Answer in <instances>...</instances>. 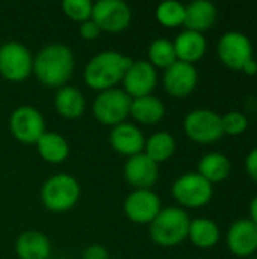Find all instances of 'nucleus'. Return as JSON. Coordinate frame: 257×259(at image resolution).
<instances>
[{"mask_svg":"<svg viewBox=\"0 0 257 259\" xmlns=\"http://www.w3.org/2000/svg\"><path fill=\"white\" fill-rule=\"evenodd\" d=\"M132 58L117 50H105L92 56L83 70L85 83L101 93L111 88H117L132 64Z\"/></svg>","mask_w":257,"mask_h":259,"instance_id":"2","label":"nucleus"},{"mask_svg":"<svg viewBox=\"0 0 257 259\" xmlns=\"http://www.w3.org/2000/svg\"><path fill=\"white\" fill-rule=\"evenodd\" d=\"M33 73V56L18 41L0 46V76L9 82H23Z\"/></svg>","mask_w":257,"mask_h":259,"instance_id":"7","label":"nucleus"},{"mask_svg":"<svg viewBox=\"0 0 257 259\" xmlns=\"http://www.w3.org/2000/svg\"><path fill=\"white\" fill-rule=\"evenodd\" d=\"M247 76H256L257 74V61L254 58H251L250 61H247L244 64V67L241 68Z\"/></svg>","mask_w":257,"mask_h":259,"instance_id":"34","label":"nucleus"},{"mask_svg":"<svg viewBox=\"0 0 257 259\" xmlns=\"http://www.w3.org/2000/svg\"><path fill=\"white\" fill-rule=\"evenodd\" d=\"M189 215L177 206L162 208L150 223V238L161 247H174L188 238Z\"/></svg>","mask_w":257,"mask_h":259,"instance_id":"3","label":"nucleus"},{"mask_svg":"<svg viewBox=\"0 0 257 259\" xmlns=\"http://www.w3.org/2000/svg\"><path fill=\"white\" fill-rule=\"evenodd\" d=\"M109 143L117 153L130 158L144 152L145 137L136 124L124 121L112 127L109 134Z\"/></svg>","mask_w":257,"mask_h":259,"instance_id":"17","label":"nucleus"},{"mask_svg":"<svg viewBox=\"0 0 257 259\" xmlns=\"http://www.w3.org/2000/svg\"><path fill=\"white\" fill-rule=\"evenodd\" d=\"M174 152H176V140L167 131L156 132L148 140H145L144 153L158 165L161 162L168 161L174 155Z\"/></svg>","mask_w":257,"mask_h":259,"instance_id":"26","label":"nucleus"},{"mask_svg":"<svg viewBox=\"0 0 257 259\" xmlns=\"http://www.w3.org/2000/svg\"><path fill=\"white\" fill-rule=\"evenodd\" d=\"M245 170L250 175V178L257 182V147L253 149L247 155V158H245Z\"/></svg>","mask_w":257,"mask_h":259,"instance_id":"33","label":"nucleus"},{"mask_svg":"<svg viewBox=\"0 0 257 259\" xmlns=\"http://www.w3.org/2000/svg\"><path fill=\"white\" fill-rule=\"evenodd\" d=\"M250 220L254 223V225H257V196L251 200V203H250Z\"/></svg>","mask_w":257,"mask_h":259,"instance_id":"35","label":"nucleus"},{"mask_svg":"<svg viewBox=\"0 0 257 259\" xmlns=\"http://www.w3.org/2000/svg\"><path fill=\"white\" fill-rule=\"evenodd\" d=\"M223 123V132L227 135H241L248 129V118L245 114L239 111H230L226 115L221 117Z\"/></svg>","mask_w":257,"mask_h":259,"instance_id":"30","label":"nucleus"},{"mask_svg":"<svg viewBox=\"0 0 257 259\" xmlns=\"http://www.w3.org/2000/svg\"><path fill=\"white\" fill-rule=\"evenodd\" d=\"M39 156L48 164H62L70 155L67 140L58 132H45L36 143Z\"/></svg>","mask_w":257,"mask_h":259,"instance_id":"23","label":"nucleus"},{"mask_svg":"<svg viewBox=\"0 0 257 259\" xmlns=\"http://www.w3.org/2000/svg\"><path fill=\"white\" fill-rule=\"evenodd\" d=\"M164 88L173 97H186L189 96L198 82L197 68L192 64L176 61L173 65L165 68L164 77Z\"/></svg>","mask_w":257,"mask_h":259,"instance_id":"14","label":"nucleus"},{"mask_svg":"<svg viewBox=\"0 0 257 259\" xmlns=\"http://www.w3.org/2000/svg\"><path fill=\"white\" fill-rule=\"evenodd\" d=\"M130 105L132 97L123 88H111L98 93L92 103V114L98 123L115 127L130 115Z\"/></svg>","mask_w":257,"mask_h":259,"instance_id":"5","label":"nucleus"},{"mask_svg":"<svg viewBox=\"0 0 257 259\" xmlns=\"http://www.w3.org/2000/svg\"><path fill=\"white\" fill-rule=\"evenodd\" d=\"M217 20V8L209 0H195L185 6L183 26L188 30L200 32L211 29Z\"/></svg>","mask_w":257,"mask_h":259,"instance_id":"20","label":"nucleus"},{"mask_svg":"<svg viewBox=\"0 0 257 259\" xmlns=\"http://www.w3.org/2000/svg\"><path fill=\"white\" fill-rule=\"evenodd\" d=\"M80 199V185L77 179L67 173L50 176L41 188V202L52 212H67L73 209Z\"/></svg>","mask_w":257,"mask_h":259,"instance_id":"4","label":"nucleus"},{"mask_svg":"<svg viewBox=\"0 0 257 259\" xmlns=\"http://www.w3.org/2000/svg\"><path fill=\"white\" fill-rule=\"evenodd\" d=\"M91 20L101 32L118 33L129 27L132 11L123 0H98L92 5Z\"/></svg>","mask_w":257,"mask_h":259,"instance_id":"10","label":"nucleus"},{"mask_svg":"<svg viewBox=\"0 0 257 259\" xmlns=\"http://www.w3.org/2000/svg\"><path fill=\"white\" fill-rule=\"evenodd\" d=\"M171 194L180 206L195 209L206 206L211 202L214 190L212 184L208 182L201 175L185 173L174 181Z\"/></svg>","mask_w":257,"mask_h":259,"instance_id":"6","label":"nucleus"},{"mask_svg":"<svg viewBox=\"0 0 257 259\" xmlns=\"http://www.w3.org/2000/svg\"><path fill=\"white\" fill-rule=\"evenodd\" d=\"M126 217L138 225H150L161 212L162 205L159 196L151 190H133L123 205Z\"/></svg>","mask_w":257,"mask_h":259,"instance_id":"12","label":"nucleus"},{"mask_svg":"<svg viewBox=\"0 0 257 259\" xmlns=\"http://www.w3.org/2000/svg\"><path fill=\"white\" fill-rule=\"evenodd\" d=\"M79 33H80V38L82 39H85V41H94V39H97L100 36L101 30L98 29V26L92 20H86V21L80 23Z\"/></svg>","mask_w":257,"mask_h":259,"instance_id":"31","label":"nucleus"},{"mask_svg":"<svg viewBox=\"0 0 257 259\" xmlns=\"http://www.w3.org/2000/svg\"><path fill=\"white\" fill-rule=\"evenodd\" d=\"M232 170V164L224 153L209 152L198 162V175H201L208 182L218 184L229 178Z\"/></svg>","mask_w":257,"mask_h":259,"instance_id":"24","label":"nucleus"},{"mask_svg":"<svg viewBox=\"0 0 257 259\" xmlns=\"http://www.w3.org/2000/svg\"><path fill=\"white\" fill-rule=\"evenodd\" d=\"M155 14L164 27H177L185 21V5L177 0H165L156 6Z\"/></svg>","mask_w":257,"mask_h":259,"instance_id":"28","label":"nucleus"},{"mask_svg":"<svg viewBox=\"0 0 257 259\" xmlns=\"http://www.w3.org/2000/svg\"><path fill=\"white\" fill-rule=\"evenodd\" d=\"M229 250L239 256L247 258L257 252V225L250 219L235 222L227 231Z\"/></svg>","mask_w":257,"mask_h":259,"instance_id":"16","label":"nucleus"},{"mask_svg":"<svg viewBox=\"0 0 257 259\" xmlns=\"http://www.w3.org/2000/svg\"><path fill=\"white\" fill-rule=\"evenodd\" d=\"M173 46L176 50L177 61L188 62L192 65L197 61H200L208 50V41L203 36V33L188 30V29L180 32L176 36V39L173 41Z\"/></svg>","mask_w":257,"mask_h":259,"instance_id":"18","label":"nucleus"},{"mask_svg":"<svg viewBox=\"0 0 257 259\" xmlns=\"http://www.w3.org/2000/svg\"><path fill=\"white\" fill-rule=\"evenodd\" d=\"M74 70V53L62 42L44 46L33 58V74L48 88H61L71 77Z\"/></svg>","mask_w":257,"mask_h":259,"instance_id":"1","label":"nucleus"},{"mask_svg":"<svg viewBox=\"0 0 257 259\" xmlns=\"http://www.w3.org/2000/svg\"><path fill=\"white\" fill-rule=\"evenodd\" d=\"M92 5L94 3H91L89 0H64L62 11L70 20L83 23L86 20H91Z\"/></svg>","mask_w":257,"mask_h":259,"instance_id":"29","label":"nucleus"},{"mask_svg":"<svg viewBox=\"0 0 257 259\" xmlns=\"http://www.w3.org/2000/svg\"><path fill=\"white\" fill-rule=\"evenodd\" d=\"M18 259H48L52 244L45 234L39 231H26L15 241Z\"/></svg>","mask_w":257,"mask_h":259,"instance_id":"19","label":"nucleus"},{"mask_svg":"<svg viewBox=\"0 0 257 259\" xmlns=\"http://www.w3.org/2000/svg\"><path fill=\"white\" fill-rule=\"evenodd\" d=\"M82 259H109V253L103 246L91 244L82 252Z\"/></svg>","mask_w":257,"mask_h":259,"instance_id":"32","label":"nucleus"},{"mask_svg":"<svg viewBox=\"0 0 257 259\" xmlns=\"http://www.w3.org/2000/svg\"><path fill=\"white\" fill-rule=\"evenodd\" d=\"M130 115L139 124L153 126V124H158L164 118L165 106H164L162 100H159L153 94L132 99Z\"/></svg>","mask_w":257,"mask_h":259,"instance_id":"22","label":"nucleus"},{"mask_svg":"<svg viewBox=\"0 0 257 259\" xmlns=\"http://www.w3.org/2000/svg\"><path fill=\"white\" fill-rule=\"evenodd\" d=\"M177 61L174 46L170 39H155L148 47V62L155 68H168Z\"/></svg>","mask_w":257,"mask_h":259,"instance_id":"27","label":"nucleus"},{"mask_svg":"<svg viewBox=\"0 0 257 259\" xmlns=\"http://www.w3.org/2000/svg\"><path fill=\"white\" fill-rule=\"evenodd\" d=\"M183 131L188 138L203 144L215 143L224 135L221 115L204 108L194 109L185 117Z\"/></svg>","mask_w":257,"mask_h":259,"instance_id":"9","label":"nucleus"},{"mask_svg":"<svg viewBox=\"0 0 257 259\" xmlns=\"http://www.w3.org/2000/svg\"><path fill=\"white\" fill-rule=\"evenodd\" d=\"M188 238L194 246L200 249H211L220 241V228L214 220L198 217L191 220Z\"/></svg>","mask_w":257,"mask_h":259,"instance_id":"25","label":"nucleus"},{"mask_svg":"<svg viewBox=\"0 0 257 259\" xmlns=\"http://www.w3.org/2000/svg\"><path fill=\"white\" fill-rule=\"evenodd\" d=\"M254 259H257V258H254Z\"/></svg>","mask_w":257,"mask_h":259,"instance_id":"36","label":"nucleus"},{"mask_svg":"<svg viewBox=\"0 0 257 259\" xmlns=\"http://www.w3.org/2000/svg\"><path fill=\"white\" fill-rule=\"evenodd\" d=\"M217 52L220 61L226 67L232 70H241L244 64L253 58V44L245 33L230 30L220 38Z\"/></svg>","mask_w":257,"mask_h":259,"instance_id":"11","label":"nucleus"},{"mask_svg":"<svg viewBox=\"0 0 257 259\" xmlns=\"http://www.w3.org/2000/svg\"><path fill=\"white\" fill-rule=\"evenodd\" d=\"M9 131L12 137L23 144H36L47 132L42 114L30 105L18 106L9 117Z\"/></svg>","mask_w":257,"mask_h":259,"instance_id":"8","label":"nucleus"},{"mask_svg":"<svg viewBox=\"0 0 257 259\" xmlns=\"http://www.w3.org/2000/svg\"><path fill=\"white\" fill-rule=\"evenodd\" d=\"M85 97L80 93V90L74 87H61L58 88L55 94V109L56 112L67 118V120H76L83 115L85 112Z\"/></svg>","mask_w":257,"mask_h":259,"instance_id":"21","label":"nucleus"},{"mask_svg":"<svg viewBox=\"0 0 257 259\" xmlns=\"http://www.w3.org/2000/svg\"><path fill=\"white\" fill-rule=\"evenodd\" d=\"M124 178L135 190H151L159 178V167L142 152L127 158Z\"/></svg>","mask_w":257,"mask_h":259,"instance_id":"15","label":"nucleus"},{"mask_svg":"<svg viewBox=\"0 0 257 259\" xmlns=\"http://www.w3.org/2000/svg\"><path fill=\"white\" fill-rule=\"evenodd\" d=\"M156 83H158L156 68L145 59L132 61L130 67L127 68L123 77L124 91L132 99L150 96L156 88Z\"/></svg>","mask_w":257,"mask_h":259,"instance_id":"13","label":"nucleus"}]
</instances>
